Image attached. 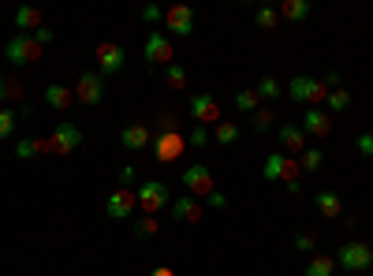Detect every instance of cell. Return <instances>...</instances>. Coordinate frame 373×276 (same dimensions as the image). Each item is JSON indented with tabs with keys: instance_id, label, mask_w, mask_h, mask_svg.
Returning a JSON list of instances; mask_svg holds the SVG:
<instances>
[{
	"instance_id": "obj_20",
	"label": "cell",
	"mask_w": 373,
	"mask_h": 276,
	"mask_svg": "<svg viewBox=\"0 0 373 276\" xmlns=\"http://www.w3.org/2000/svg\"><path fill=\"white\" fill-rule=\"evenodd\" d=\"M41 26V11L34 4H19L16 8V34H30Z\"/></svg>"
},
{
	"instance_id": "obj_42",
	"label": "cell",
	"mask_w": 373,
	"mask_h": 276,
	"mask_svg": "<svg viewBox=\"0 0 373 276\" xmlns=\"http://www.w3.org/2000/svg\"><path fill=\"white\" fill-rule=\"evenodd\" d=\"M34 41H38V45H49V41H52V31H49V26H38V31H34Z\"/></svg>"
},
{
	"instance_id": "obj_10",
	"label": "cell",
	"mask_w": 373,
	"mask_h": 276,
	"mask_svg": "<svg viewBox=\"0 0 373 276\" xmlns=\"http://www.w3.org/2000/svg\"><path fill=\"white\" fill-rule=\"evenodd\" d=\"M82 146V131L75 127V123H71V120H60V123H56L52 127V135H49V150L52 153H71V150H79Z\"/></svg>"
},
{
	"instance_id": "obj_35",
	"label": "cell",
	"mask_w": 373,
	"mask_h": 276,
	"mask_svg": "<svg viewBox=\"0 0 373 276\" xmlns=\"http://www.w3.org/2000/svg\"><path fill=\"white\" fill-rule=\"evenodd\" d=\"M16 157H19V161H30V157H38L34 138H19V142H16Z\"/></svg>"
},
{
	"instance_id": "obj_15",
	"label": "cell",
	"mask_w": 373,
	"mask_h": 276,
	"mask_svg": "<svg viewBox=\"0 0 373 276\" xmlns=\"http://www.w3.org/2000/svg\"><path fill=\"white\" fill-rule=\"evenodd\" d=\"M303 127V135H313V138H328L333 135V116L325 109H306V120L299 123Z\"/></svg>"
},
{
	"instance_id": "obj_30",
	"label": "cell",
	"mask_w": 373,
	"mask_h": 276,
	"mask_svg": "<svg viewBox=\"0 0 373 276\" xmlns=\"http://www.w3.org/2000/svg\"><path fill=\"white\" fill-rule=\"evenodd\" d=\"M165 82L172 86V90H186V67L183 64H168L165 67Z\"/></svg>"
},
{
	"instance_id": "obj_14",
	"label": "cell",
	"mask_w": 373,
	"mask_h": 276,
	"mask_svg": "<svg viewBox=\"0 0 373 276\" xmlns=\"http://www.w3.org/2000/svg\"><path fill=\"white\" fill-rule=\"evenodd\" d=\"M138 209V198L127 191V187H120V191H112L108 194V202H105V213L112 216V221H127V216H131Z\"/></svg>"
},
{
	"instance_id": "obj_19",
	"label": "cell",
	"mask_w": 373,
	"mask_h": 276,
	"mask_svg": "<svg viewBox=\"0 0 373 276\" xmlns=\"http://www.w3.org/2000/svg\"><path fill=\"white\" fill-rule=\"evenodd\" d=\"M71 101H75V90H67V86H60V82L45 86V105H49V109L67 112V109H71Z\"/></svg>"
},
{
	"instance_id": "obj_31",
	"label": "cell",
	"mask_w": 373,
	"mask_h": 276,
	"mask_svg": "<svg viewBox=\"0 0 373 276\" xmlns=\"http://www.w3.org/2000/svg\"><path fill=\"white\" fill-rule=\"evenodd\" d=\"M235 109H239V112H250V116H254L257 109H262V97H257L254 90H239V94H235Z\"/></svg>"
},
{
	"instance_id": "obj_9",
	"label": "cell",
	"mask_w": 373,
	"mask_h": 276,
	"mask_svg": "<svg viewBox=\"0 0 373 276\" xmlns=\"http://www.w3.org/2000/svg\"><path fill=\"white\" fill-rule=\"evenodd\" d=\"M142 53H146V60H150L153 67L176 64V53H172V38L161 34V31H150V38H146V45H142Z\"/></svg>"
},
{
	"instance_id": "obj_44",
	"label": "cell",
	"mask_w": 373,
	"mask_h": 276,
	"mask_svg": "<svg viewBox=\"0 0 373 276\" xmlns=\"http://www.w3.org/2000/svg\"><path fill=\"white\" fill-rule=\"evenodd\" d=\"M343 276H351V272H343Z\"/></svg>"
},
{
	"instance_id": "obj_1",
	"label": "cell",
	"mask_w": 373,
	"mask_h": 276,
	"mask_svg": "<svg viewBox=\"0 0 373 276\" xmlns=\"http://www.w3.org/2000/svg\"><path fill=\"white\" fill-rule=\"evenodd\" d=\"M336 265L347 269L351 276L373 269V246H369L366 239H347V243H343L340 250H336Z\"/></svg>"
},
{
	"instance_id": "obj_37",
	"label": "cell",
	"mask_w": 373,
	"mask_h": 276,
	"mask_svg": "<svg viewBox=\"0 0 373 276\" xmlns=\"http://www.w3.org/2000/svg\"><path fill=\"white\" fill-rule=\"evenodd\" d=\"M135 231H138V236H157V216H138Z\"/></svg>"
},
{
	"instance_id": "obj_11",
	"label": "cell",
	"mask_w": 373,
	"mask_h": 276,
	"mask_svg": "<svg viewBox=\"0 0 373 276\" xmlns=\"http://www.w3.org/2000/svg\"><path fill=\"white\" fill-rule=\"evenodd\" d=\"M123 64H127V49L123 45H116V41H101L97 45V75H116V71H123Z\"/></svg>"
},
{
	"instance_id": "obj_16",
	"label": "cell",
	"mask_w": 373,
	"mask_h": 276,
	"mask_svg": "<svg viewBox=\"0 0 373 276\" xmlns=\"http://www.w3.org/2000/svg\"><path fill=\"white\" fill-rule=\"evenodd\" d=\"M120 142L127 150H150L153 146V127L150 123H131L120 131Z\"/></svg>"
},
{
	"instance_id": "obj_7",
	"label": "cell",
	"mask_w": 373,
	"mask_h": 276,
	"mask_svg": "<svg viewBox=\"0 0 373 276\" xmlns=\"http://www.w3.org/2000/svg\"><path fill=\"white\" fill-rule=\"evenodd\" d=\"M138 209H142V216H157V209H165L168 206V187L161 183V180H146L138 187Z\"/></svg>"
},
{
	"instance_id": "obj_17",
	"label": "cell",
	"mask_w": 373,
	"mask_h": 276,
	"mask_svg": "<svg viewBox=\"0 0 373 276\" xmlns=\"http://www.w3.org/2000/svg\"><path fill=\"white\" fill-rule=\"evenodd\" d=\"M280 146L288 157H299L306 150V135H303V127L299 123H280Z\"/></svg>"
},
{
	"instance_id": "obj_2",
	"label": "cell",
	"mask_w": 373,
	"mask_h": 276,
	"mask_svg": "<svg viewBox=\"0 0 373 276\" xmlns=\"http://www.w3.org/2000/svg\"><path fill=\"white\" fill-rule=\"evenodd\" d=\"M4 56H8V64L23 67V64L41 60V45L34 41V34H11L8 45H4Z\"/></svg>"
},
{
	"instance_id": "obj_33",
	"label": "cell",
	"mask_w": 373,
	"mask_h": 276,
	"mask_svg": "<svg viewBox=\"0 0 373 276\" xmlns=\"http://www.w3.org/2000/svg\"><path fill=\"white\" fill-rule=\"evenodd\" d=\"M313 246H318V231H299L295 236V250H313Z\"/></svg>"
},
{
	"instance_id": "obj_23",
	"label": "cell",
	"mask_w": 373,
	"mask_h": 276,
	"mask_svg": "<svg viewBox=\"0 0 373 276\" xmlns=\"http://www.w3.org/2000/svg\"><path fill=\"white\" fill-rule=\"evenodd\" d=\"M306 276H336V258L333 254H318L306 261Z\"/></svg>"
},
{
	"instance_id": "obj_12",
	"label": "cell",
	"mask_w": 373,
	"mask_h": 276,
	"mask_svg": "<svg viewBox=\"0 0 373 276\" xmlns=\"http://www.w3.org/2000/svg\"><path fill=\"white\" fill-rule=\"evenodd\" d=\"M75 97L82 101V105H101L105 101V79L97 75V71H82L79 82H75Z\"/></svg>"
},
{
	"instance_id": "obj_36",
	"label": "cell",
	"mask_w": 373,
	"mask_h": 276,
	"mask_svg": "<svg viewBox=\"0 0 373 276\" xmlns=\"http://www.w3.org/2000/svg\"><path fill=\"white\" fill-rule=\"evenodd\" d=\"M186 142H191V146H209L213 135H209V127H198V123H194V131L186 135Z\"/></svg>"
},
{
	"instance_id": "obj_18",
	"label": "cell",
	"mask_w": 373,
	"mask_h": 276,
	"mask_svg": "<svg viewBox=\"0 0 373 276\" xmlns=\"http://www.w3.org/2000/svg\"><path fill=\"white\" fill-rule=\"evenodd\" d=\"M202 202L198 198H191V194H183L179 202H172V216H176V221H186V224H198L202 221Z\"/></svg>"
},
{
	"instance_id": "obj_39",
	"label": "cell",
	"mask_w": 373,
	"mask_h": 276,
	"mask_svg": "<svg viewBox=\"0 0 373 276\" xmlns=\"http://www.w3.org/2000/svg\"><path fill=\"white\" fill-rule=\"evenodd\" d=\"M358 150L366 157H373V131H362V135H358Z\"/></svg>"
},
{
	"instance_id": "obj_8",
	"label": "cell",
	"mask_w": 373,
	"mask_h": 276,
	"mask_svg": "<svg viewBox=\"0 0 373 276\" xmlns=\"http://www.w3.org/2000/svg\"><path fill=\"white\" fill-rule=\"evenodd\" d=\"M186 150V135H179V131H157L153 135V153L161 165H172L179 161V153Z\"/></svg>"
},
{
	"instance_id": "obj_25",
	"label": "cell",
	"mask_w": 373,
	"mask_h": 276,
	"mask_svg": "<svg viewBox=\"0 0 373 276\" xmlns=\"http://www.w3.org/2000/svg\"><path fill=\"white\" fill-rule=\"evenodd\" d=\"M321 165H325V153H321V150H310V146H306L303 153H299V168H303L306 176H318Z\"/></svg>"
},
{
	"instance_id": "obj_4",
	"label": "cell",
	"mask_w": 373,
	"mask_h": 276,
	"mask_svg": "<svg viewBox=\"0 0 373 276\" xmlns=\"http://www.w3.org/2000/svg\"><path fill=\"white\" fill-rule=\"evenodd\" d=\"M262 172H265V180H284V183H295L299 176H303V168H299V157H288V153H269L265 157V165H262Z\"/></svg>"
},
{
	"instance_id": "obj_21",
	"label": "cell",
	"mask_w": 373,
	"mask_h": 276,
	"mask_svg": "<svg viewBox=\"0 0 373 276\" xmlns=\"http://www.w3.org/2000/svg\"><path fill=\"white\" fill-rule=\"evenodd\" d=\"M277 11H280V19H288V23H306L310 19V4H306V0H284Z\"/></svg>"
},
{
	"instance_id": "obj_34",
	"label": "cell",
	"mask_w": 373,
	"mask_h": 276,
	"mask_svg": "<svg viewBox=\"0 0 373 276\" xmlns=\"http://www.w3.org/2000/svg\"><path fill=\"white\" fill-rule=\"evenodd\" d=\"M272 120H277V112H272L269 105L254 112V127H257V131H269V127H272Z\"/></svg>"
},
{
	"instance_id": "obj_38",
	"label": "cell",
	"mask_w": 373,
	"mask_h": 276,
	"mask_svg": "<svg viewBox=\"0 0 373 276\" xmlns=\"http://www.w3.org/2000/svg\"><path fill=\"white\" fill-rule=\"evenodd\" d=\"M142 23H165V11L157 4H146V8H142Z\"/></svg>"
},
{
	"instance_id": "obj_6",
	"label": "cell",
	"mask_w": 373,
	"mask_h": 276,
	"mask_svg": "<svg viewBox=\"0 0 373 276\" xmlns=\"http://www.w3.org/2000/svg\"><path fill=\"white\" fill-rule=\"evenodd\" d=\"M191 120L198 127H217L224 120V112H221V101L213 97V94H194L191 97Z\"/></svg>"
},
{
	"instance_id": "obj_22",
	"label": "cell",
	"mask_w": 373,
	"mask_h": 276,
	"mask_svg": "<svg viewBox=\"0 0 373 276\" xmlns=\"http://www.w3.org/2000/svg\"><path fill=\"white\" fill-rule=\"evenodd\" d=\"M313 206H318V213H321V216H328V221H336V216L343 213L340 198H336L333 191H318V194H313Z\"/></svg>"
},
{
	"instance_id": "obj_43",
	"label": "cell",
	"mask_w": 373,
	"mask_h": 276,
	"mask_svg": "<svg viewBox=\"0 0 373 276\" xmlns=\"http://www.w3.org/2000/svg\"><path fill=\"white\" fill-rule=\"evenodd\" d=\"M150 276H176V269H153Z\"/></svg>"
},
{
	"instance_id": "obj_41",
	"label": "cell",
	"mask_w": 373,
	"mask_h": 276,
	"mask_svg": "<svg viewBox=\"0 0 373 276\" xmlns=\"http://www.w3.org/2000/svg\"><path fill=\"white\" fill-rule=\"evenodd\" d=\"M135 176H138L135 165H123V168H120V183H123V187H131V183H135Z\"/></svg>"
},
{
	"instance_id": "obj_5",
	"label": "cell",
	"mask_w": 373,
	"mask_h": 276,
	"mask_svg": "<svg viewBox=\"0 0 373 276\" xmlns=\"http://www.w3.org/2000/svg\"><path fill=\"white\" fill-rule=\"evenodd\" d=\"M179 180H183V187H186V194L191 198H209L213 191H217V180H213V172L206 165H186Z\"/></svg>"
},
{
	"instance_id": "obj_27",
	"label": "cell",
	"mask_w": 373,
	"mask_h": 276,
	"mask_svg": "<svg viewBox=\"0 0 373 276\" xmlns=\"http://www.w3.org/2000/svg\"><path fill=\"white\" fill-rule=\"evenodd\" d=\"M254 94H257V97H265V101H277V97L284 94V86L272 79V75H262V79H257V86H254Z\"/></svg>"
},
{
	"instance_id": "obj_29",
	"label": "cell",
	"mask_w": 373,
	"mask_h": 276,
	"mask_svg": "<svg viewBox=\"0 0 373 276\" xmlns=\"http://www.w3.org/2000/svg\"><path fill=\"white\" fill-rule=\"evenodd\" d=\"M325 105H328V109H325L328 116H336V112H343V109H347V105H351V94H347V90H328V97H325Z\"/></svg>"
},
{
	"instance_id": "obj_32",
	"label": "cell",
	"mask_w": 373,
	"mask_h": 276,
	"mask_svg": "<svg viewBox=\"0 0 373 276\" xmlns=\"http://www.w3.org/2000/svg\"><path fill=\"white\" fill-rule=\"evenodd\" d=\"M16 123H19L16 112H11V109H0V138H11V135H16Z\"/></svg>"
},
{
	"instance_id": "obj_24",
	"label": "cell",
	"mask_w": 373,
	"mask_h": 276,
	"mask_svg": "<svg viewBox=\"0 0 373 276\" xmlns=\"http://www.w3.org/2000/svg\"><path fill=\"white\" fill-rule=\"evenodd\" d=\"M213 142H217V146H235V142H239V123L221 120L217 127H213Z\"/></svg>"
},
{
	"instance_id": "obj_26",
	"label": "cell",
	"mask_w": 373,
	"mask_h": 276,
	"mask_svg": "<svg viewBox=\"0 0 373 276\" xmlns=\"http://www.w3.org/2000/svg\"><path fill=\"white\" fill-rule=\"evenodd\" d=\"M254 23L262 26V31H277V23H280V11L272 8V4H262V8H254Z\"/></svg>"
},
{
	"instance_id": "obj_3",
	"label": "cell",
	"mask_w": 373,
	"mask_h": 276,
	"mask_svg": "<svg viewBox=\"0 0 373 276\" xmlns=\"http://www.w3.org/2000/svg\"><path fill=\"white\" fill-rule=\"evenodd\" d=\"M288 97L299 101V105H313L318 109V101L328 97V86L321 79H310V75H295L291 86H288Z\"/></svg>"
},
{
	"instance_id": "obj_28",
	"label": "cell",
	"mask_w": 373,
	"mask_h": 276,
	"mask_svg": "<svg viewBox=\"0 0 373 276\" xmlns=\"http://www.w3.org/2000/svg\"><path fill=\"white\" fill-rule=\"evenodd\" d=\"M23 94V82L19 79H8V75H0V109L8 105V101H16Z\"/></svg>"
},
{
	"instance_id": "obj_13",
	"label": "cell",
	"mask_w": 373,
	"mask_h": 276,
	"mask_svg": "<svg viewBox=\"0 0 373 276\" xmlns=\"http://www.w3.org/2000/svg\"><path fill=\"white\" fill-rule=\"evenodd\" d=\"M165 26H168V34H176V38H191L194 34V11L186 4H172L165 11Z\"/></svg>"
},
{
	"instance_id": "obj_40",
	"label": "cell",
	"mask_w": 373,
	"mask_h": 276,
	"mask_svg": "<svg viewBox=\"0 0 373 276\" xmlns=\"http://www.w3.org/2000/svg\"><path fill=\"white\" fill-rule=\"evenodd\" d=\"M206 206H209V209H224V206H228V194H221V191H213V194L206 198Z\"/></svg>"
}]
</instances>
